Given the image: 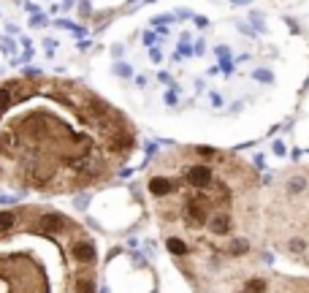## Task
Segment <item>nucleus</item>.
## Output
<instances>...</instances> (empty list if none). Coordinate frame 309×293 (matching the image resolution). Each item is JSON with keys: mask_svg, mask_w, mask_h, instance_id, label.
<instances>
[{"mask_svg": "<svg viewBox=\"0 0 309 293\" xmlns=\"http://www.w3.org/2000/svg\"><path fill=\"white\" fill-rule=\"evenodd\" d=\"M209 228H212V234H217V236L228 234V231H231V217L220 212V215H214V217L209 220Z\"/></svg>", "mask_w": 309, "mask_h": 293, "instance_id": "5", "label": "nucleus"}, {"mask_svg": "<svg viewBox=\"0 0 309 293\" xmlns=\"http://www.w3.org/2000/svg\"><path fill=\"white\" fill-rule=\"evenodd\" d=\"M171 188H174V185L169 182V179H163V177L149 179V193H152V196H169Z\"/></svg>", "mask_w": 309, "mask_h": 293, "instance_id": "6", "label": "nucleus"}, {"mask_svg": "<svg viewBox=\"0 0 309 293\" xmlns=\"http://www.w3.org/2000/svg\"><path fill=\"white\" fill-rule=\"evenodd\" d=\"M38 225H41V231H46V234H60V231L68 225V220L60 217V215H44L38 220Z\"/></svg>", "mask_w": 309, "mask_h": 293, "instance_id": "3", "label": "nucleus"}, {"mask_svg": "<svg viewBox=\"0 0 309 293\" xmlns=\"http://www.w3.org/2000/svg\"><path fill=\"white\" fill-rule=\"evenodd\" d=\"M17 223V215L14 212H0V234H6V231H11Z\"/></svg>", "mask_w": 309, "mask_h": 293, "instance_id": "7", "label": "nucleus"}, {"mask_svg": "<svg viewBox=\"0 0 309 293\" xmlns=\"http://www.w3.org/2000/svg\"><path fill=\"white\" fill-rule=\"evenodd\" d=\"M263 290H266V282H263V279H250L244 293H263Z\"/></svg>", "mask_w": 309, "mask_h": 293, "instance_id": "10", "label": "nucleus"}, {"mask_svg": "<svg viewBox=\"0 0 309 293\" xmlns=\"http://www.w3.org/2000/svg\"><path fill=\"white\" fill-rule=\"evenodd\" d=\"M187 182L196 185V188H206V185H212V171L206 166H193L187 171Z\"/></svg>", "mask_w": 309, "mask_h": 293, "instance_id": "2", "label": "nucleus"}, {"mask_svg": "<svg viewBox=\"0 0 309 293\" xmlns=\"http://www.w3.org/2000/svg\"><path fill=\"white\" fill-rule=\"evenodd\" d=\"M92 290H95L92 279H87V277H79L76 279V293H92Z\"/></svg>", "mask_w": 309, "mask_h": 293, "instance_id": "9", "label": "nucleus"}, {"mask_svg": "<svg viewBox=\"0 0 309 293\" xmlns=\"http://www.w3.org/2000/svg\"><path fill=\"white\" fill-rule=\"evenodd\" d=\"M185 217H187V223H193V225H204L206 223V204L204 201H190L185 206Z\"/></svg>", "mask_w": 309, "mask_h": 293, "instance_id": "1", "label": "nucleus"}, {"mask_svg": "<svg viewBox=\"0 0 309 293\" xmlns=\"http://www.w3.org/2000/svg\"><path fill=\"white\" fill-rule=\"evenodd\" d=\"M231 252H233V255H241V252H247V242H233Z\"/></svg>", "mask_w": 309, "mask_h": 293, "instance_id": "12", "label": "nucleus"}, {"mask_svg": "<svg viewBox=\"0 0 309 293\" xmlns=\"http://www.w3.org/2000/svg\"><path fill=\"white\" fill-rule=\"evenodd\" d=\"M169 250L174 252V255H187V244L182 242V239H169Z\"/></svg>", "mask_w": 309, "mask_h": 293, "instance_id": "8", "label": "nucleus"}, {"mask_svg": "<svg viewBox=\"0 0 309 293\" xmlns=\"http://www.w3.org/2000/svg\"><path fill=\"white\" fill-rule=\"evenodd\" d=\"M304 179H301V177H295V179H290V185H287V190H290V193H301V190H304Z\"/></svg>", "mask_w": 309, "mask_h": 293, "instance_id": "11", "label": "nucleus"}, {"mask_svg": "<svg viewBox=\"0 0 309 293\" xmlns=\"http://www.w3.org/2000/svg\"><path fill=\"white\" fill-rule=\"evenodd\" d=\"M71 252H73V258H76L79 263H92L95 261V247H92L90 242H76Z\"/></svg>", "mask_w": 309, "mask_h": 293, "instance_id": "4", "label": "nucleus"}, {"mask_svg": "<svg viewBox=\"0 0 309 293\" xmlns=\"http://www.w3.org/2000/svg\"><path fill=\"white\" fill-rule=\"evenodd\" d=\"M304 247H306V244L301 242V239H293V242H290V250L293 252H304Z\"/></svg>", "mask_w": 309, "mask_h": 293, "instance_id": "13", "label": "nucleus"}]
</instances>
